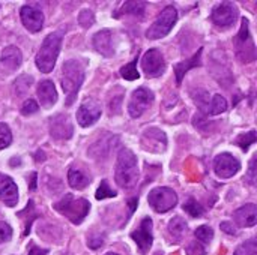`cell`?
Returning a JSON list of instances; mask_svg holds the SVG:
<instances>
[{
  "mask_svg": "<svg viewBox=\"0 0 257 255\" xmlns=\"http://www.w3.org/2000/svg\"><path fill=\"white\" fill-rule=\"evenodd\" d=\"M93 48L104 57H113L114 56V45H113V33L110 30H101L93 35L92 38Z\"/></svg>",
  "mask_w": 257,
  "mask_h": 255,
  "instance_id": "18",
  "label": "cell"
},
{
  "mask_svg": "<svg viewBox=\"0 0 257 255\" xmlns=\"http://www.w3.org/2000/svg\"><path fill=\"white\" fill-rule=\"evenodd\" d=\"M63 255H68V254H63Z\"/></svg>",
  "mask_w": 257,
  "mask_h": 255,
  "instance_id": "46",
  "label": "cell"
},
{
  "mask_svg": "<svg viewBox=\"0 0 257 255\" xmlns=\"http://www.w3.org/2000/svg\"><path fill=\"white\" fill-rule=\"evenodd\" d=\"M142 69L146 77H151V78L161 77L166 71V60L161 51L157 48L148 50L145 56L142 57Z\"/></svg>",
  "mask_w": 257,
  "mask_h": 255,
  "instance_id": "9",
  "label": "cell"
},
{
  "mask_svg": "<svg viewBox=\"0 0 257 255\" xmlns=\"http://www.w3.org/2000/svg\"><path fill=\"white\" fill-rule=\"evenodd\" d=\"M38 110H39V105L36 104V101H33V99H27V101L23 104V107H21V114H24V116H30V114H35Z\"/></svg>",
  "mask_w": 257,
  "mask_h": 255,
  "instance_id": "37",
  "label": "cell"
},
{
  "mask_svg": "<svg viewBox=\"0 0 257 255\" xmlns=\"http://www.w3.org/2000/svg\"><path fill=\"white\" fill-rule=\"evenodd\" d=\"M187 230H188V225H187V222L181 216L172 218L169 225H167V231H169L172 240L176 242V243L184 239V236L187 234Z\"/></svg>",
  "mask_w": 257,
  "mask_h": 255,
  "instance_id": "23",
  "label": "cell"
},
{
  "mask_svg": "<svg viewBox=\"0 0 257 255\" xmlns=\"http://www.w3.org/2000/svg\"><path fill=\"white\" fill-rule=\"evenodd\" d=\"M202 48L191 57V59H188V60H184V62H181V63H178L176 66H175V72H176V83H178V86L182 83V78L185 77V74L190 71V69H193V68H197V66H200V63H202Z\"/></svg>",
  "mask_w": 257,
  "mask_h": 255,
  "instance_id": "22",
  "label": "cell"
},
{
  "mask_svg": "<svg viewBox=\"0 0 257 255\" xmlns=\"http://www.w3.org/2000/svg\"><path fill=\"white\" fill-rule=\"evenodd\" d=\"M68 183L74 189H84L90 183V177L86 176L84 173H81L80 170L71 168L68 171Z\"/></svg>",
  "mask_w": 257,
  "mask_h": 255,
  "instance_id": "25",
  "label": "cell"
},
{
  "mask_svg": "<svg viewBox=\"0 0 257 255\" xmlns=\"http://www.w3.org/2000/svg\"><path fill=\"white\" fill-rule=\"evenodd\" d=\"M105 255H117V254H114V252H107Z\"/></svg>",
  "mask_w": 257,
  "mask_h": 255,
  "instance_id": "44",
  "label": "cell"
},
{
  "mask_svg": "<svg viewBox=\"0 0 257 255\" xmlns=\"http://www.w3.org/2000/svg\"><path fill=\"white\" fill-rule=\"evenodd\" d=\"M0 63H2V66L6 68L9 72L17 71V69L21 66V63H23V54H21L20 48H17V47H14V45L6 47V48L2 51Z\"/></svg>",
  "mask_w": 257,
  "mask_h": 255,
  "instance_id": "21",
  "label": "cell"
},
{
  "mask_svg": "<svg viewBox=\"0 0 257 255\" xmlns=\"http://www.w3.org/2000/svg\"><path fill=\"white\" fill-rule=\"evenodd\" d=\"M241 170V162L230 153H220L214 159V171L221 179H230Z\"/></svg>",
  "mask_w": 257,
  "mask_h": 255,
  "instance_id": "10",
  "label": "cell"
},
{
  "mask_svg": "<svg viewBox=\"0 0 257 255\" xmlns=\"http://www.w3.org/2000/svg\"><path fill=\"white\" fill-rule=\"evenodd\" d=\"M157 255H161V254H157Z\"/></svg>",
  "mask_w": 257,
  "mask_h": 255,
  "instance_id": "45",
  "label": "cell"
},
{
  "mask_svg": "<svg viewBox=\"0 0 257 255\" xmlns=\"http://www.w3.org/2000/svg\"><path fill=\"white\" fill-rule=\"evenodd\" d=\"M145 11H146L145 2H125L119 14H131L136 18H143ZM119 14H116V17H119Z\"/></svg>",
  "mask_w": 257,
  "mask_h": 255,
  "instance_id": "26",
  "label": "cell"
},
{
  "mask_svg": "<svg viewBox=\"0 0 257 255\" xmlns=\"http://www.w3.org/2000/svg\"><path fill=\"white\" fill-rule=\"evenodd\" d=\"M148 203L157 213H166L178 204V194L167 186L154 188L148 195Z\"/></svg>",
  "mask_w": 257,
  "mask_h": 255,
  "instance_id": "6",
  "label": "cell"
},
{
  "mask_svg": "<svg viewBox=\"0 0 257 255\" xmlns=\"http://www.w3.org/2000/svg\"><path fill=\"white\" fill-rule=\"evenodd\" d=\"M187 254L188 255H205L206 254V251H205V248H203L202 245H199V243L193 242V243H190V245H188V248H187Z\"/></svg>",
  "mask_w": 257,
  "mask_h": 255,
  "instance_id": "40",
  "label": "cell"
},
{
  "mask_svg": "<svg viewBox=\"0 0 257 255\" xmlns=\"http://www.w3.org/2000/svg\"><path fill=\"white\" fill-rule=\"evenodd\" d=\"M152 219L149 216L143 218L140 222V227L137 230H134L131 233L133 240L137 243V248L140 251V254H148L152 243H154V236H152Z\"/></svg>",
  "mask_w": 257,
  "mask_h": 255,
  "instance_id": "11",
  "label": "cell"
},
{
  "mask_svg": "<svg viewBox=\"0 0 257 255\" xmlns=\"http://www.w3.org/2000/svg\"><path fill=\"white\" fill-rule=\"evenodd\" d=\"M235 45H236V56L242 63H250L256 59V47L250 36L247 18H242L239 33L235 39Z\"/></svg>",
  "mask_w": 257,
  "mask_h": 255,
  "instance_id": "7",
  "label": "cell"
},
{
  "mask_svg": "<svg viewBox=\"0 0 257 255\" xmlns=\"http://www.w3.org/2000/svg\"><path fill=\"white\" fill-rule=\"evenodd\" d=\"M78 23H80V26L84 27V29H89L90 26H93V23H95V15H93V12H92L90 9H83V11L80 12V15H78Z\"/></svg>",
  "mask_w": 257,
  "mask_h": 255,
  "instance_id": "35",
  "label": "cell"
},
{
  "mask_svg": "<svg viewBox=\"0 0 257 255\" xmlns=\"http://www.w3.org/2000/svg\"><path fill=\"white\" fill-rule=\"evenodd\" d=\"M12 237V228L8 222L0 221V245L5 242H9Z\"/></svg>",
  "mask_w": 257,
  "mask_h": 255,
  "instance_id": "36",
  "label": "cell"
},
{
  "mask_svg": "<svg viewBox=\"0 0 257 255\" xmlns=\"http://www.w3.org/2000/svg\"><path fill=\"white\" fill-rule=\"evenodd\" d=\"M194 236L197 240H200L202 243H209L214 239V230L209 225H202L194 231Z\"/></svg>",
  "mask_w": 257,
  "mask_h": 255,
  "instance_id": "32",
  "label": "cell"
},
{
  "mask_svg": "<svg viewBox=\"0 0 257 255\" xmlns=\"http://www.w3.org/2000/svg\"><path fill=\"white\" fill-rule=\"evenodd\" d=\"M116 195H117V192L108 186V182L107 180H102L101 185H99V188H98V191L95 192V197L99 201L101 200H105V198H114Z\"/></svg>",
  "mask_w": 257,
  "mask_h": 255,
  "instance_id": "31",
  "label": "cell"
},
{
  "mask_svg": "<svg viewBox=\"0 0 257 255\" xmlns=\"http://www.w3.org/2000/svg\"><path fill=\"white\" fill-rule=\"evenodd\" d=\"M29 188H30V191H36V179H38V176H36V173H32L30 176H29Z\"/></svg>",
  "mask_w": 257,
  "mask_h": 255,
  "instance_id": "43",
  "label": "cell"
},
{
  "mask_svg": "<svg viewBox=\"0 0 257 255\" xmlns=\"http://www.w3.org/2000/svg\"><path fill=\"white\" fill-rule=\"evenodd\" d=\"M84 81V68L78 60H68L62 68V89L66 93V105L71 107Z\"/></svg>",
  "mask_w": 257,
  "mask_h": 255,
  "instance_id": "3",
  "label": "cell"
},
{
  "mask_svg": "<svg viewBox=\"0 0 257 255\" xmlns=\"http://www.w3.org/2000/svg\"><path fill=\"white\" fill-rule=\"evenodd\" d=\"M257 140V134L256 131H250V132H245V134H241V135H238L236 137V140H235V144L236 146H239L242 150H248V147L251 146V144H254Z\"/></svg>",
  "mask_w": 257,
  "mask_h": 255,
  "instance_id": "27",
  "label": "cell"
},
{
  "mask_svg": "<svg viewBox=\"0 0 257 255\" xmlns=\"http://www.w3.org/2000/svg\"><path fill=\"white\" fill-rule=\"evenodd\" d=\"M142 144L152 153H163L167 147V137L158 128H149L142 135Z\"/></svg>",
  "mask_w": 257,
  "mask_h": 255,
  "instance_id": "16",
  "label": "cell"
},
{
  "mask_svg": "<svg viewBox=\"0 0 257 255\" xmlns=\"http://www.w3.org/2000/svg\"><path fill=\"white\" fill-rule=\"evenodd\" d=\"M139 162L137 156L130 149H120L117 153L114 180L123 189H133L139 182Z\"/></svg>",
  "mask_w": 257,
  "mask_h": 255,
  "instance_id": "1",
  "label": "cell"
},
{
  "mask_svg": "<svg viewBox=\"0 0 257 255\" xmlns=\"http://www.w3.org/2000/svg\"><path fill=\"white\" fill-rule=\"evenodd\" d=\"M48 254V251L47 249H41V248H38V246H35V245H32V248H30V251H29V255H47Z\"/></svg>",
  "mask_w": 257,
  "mask_h": 255,
  "instance_id": "42",
  "label": "cell"
},
{
  "mask_svg": "<svg viewBox=\"0 0 257 255\" xmlns=\"http://www.w3.org/2000/svg\"><path fill=\"white\" fill-rule=\"evenodd\" d=\"M32 83H33V78L30 75H21L20 78H17V81L14 83V90H15L17 96L24 95L27 92V89L32 86Z\"/></svg>",
  "mask_w": 257,
  "mask_h": 255,
  "instance_id": "30",
  "label": "cell"
},
{
  "mask_svg": "<svg viewBox=\"0 0 257 255\" xmlns=\"http://www.w3.org/2000/svg\"><path fill=\"white\" fill-rule=\"evenodd\" d=\"M227 108H229V105H227L226 98L221 96V95H214L212 99L209 101V104L206 105L205 111L200 113V114H203V116H218V114L227 111Z\"/></svg>",
  "mask_w": 257,
  "mask_h": 255,
  "instance_id": "24",
  "label": "cell"
},
{
  "mask_svg": "<svg viewBox=\"0 0 257 255\" xmlns=\"http://www.w3.org/2000/svg\"><path fill=\"white\" fill-rule=\"evenodd\" d=\"M178 20V11L175 6H166L161 14L158 15V18L155 20V23L148 29L146 32V38L148 39H161L164 36H167L170 33V30L173 29V26L176 24Z\"/></svg>",
  "mask_w": 257,
  "mask_h": 255,
  "instance_id": "5",
  "label": "cell"
},
{
  "mask_svg": "<svg viewBox=\"0 0 257 255\" xmlns=\"http://www.w3.org/2000/svg\"><path fill=\"white\" fill-rule=\"evenodd\" d=\"M53 207L74 225H80L90 210V203L86 198H77L72 194H66L60 201L54 203Z\"/></svg>",
  "mask_w": 257,
  "mask_h": 255,
  "instance_id": "4",
  "label": "cell"
},
{
  "mask_svg": "<svg viewBox=\"0 0 257 255\" xmlns=\"http://www.w3.org/2000/svg\"><path fill=\"white\" fill-rule=\"evenodd\" d=\"M0 200L8 207H14L18 203V188L17 183L6 174L0 173Z\"/></svg>",
  "mask_w": 257,
  "mask_h": 255,
  "instance_id": "17",
  "label": "cell"
},
{
  "mask_svg": "<svg viewBox=\"0 0 257 255\" xmlns=\"http://www.w3.org/2000/svg\"><path fill=\"white\" fill-rule=\"evenodd\" d=\"M87 245H89V248H92V249L101 248V246L104 245V236H102V234H92V236H89Z\"/></svg>",
  "mask_w": 257,
  "mask_h": 255,
  "instance_id": "38",
  "label": "cell"
},
{
  "mask_svg": "<svg viewBox=\"0 0 257 255\" xmlns=\"http://www.w3.org/2000/svg\"><path fill=\"white\" fill-rule=\"evenodd\" d=\"M233 219H235V222H236L238 227H242V228L254 227L257 222V206L256 204L248 203V204L239 207L233 213Z\"/></svg>",
  "mask_w": 257,
  "mask_h": 255,
  "instance_id": "19",
  "label": "cell"
},
{
  "mask_svg": "<svg viewBox=\"0 0 257 255\" xmlns=\"http://www.w3.org/2000/svg\"><path fill=\"white\" fill-rule=\"evenodd\" d=\"M155 95L152 90L146 89V87H139L133 92L131 98H130V104H128V113L133 119H139L154 102Z\"/></svg>",
  "mask_w": 257,
  "mask_h": 255,
  "instance_id": "8",
  "label": "cell"
},
{
  "mask_svg": "<svg viewBox=\"0 0 257 255\" xmlns=\"http://www.w3.org/2000/svg\"><path fill=\"white\" fill-rule=\"evenodd\" d=\"M38 98H39V102L42 107L45 108H50L53 107L56 102H57V92H56V86L51 80H42L39 84H38Z\"/></svg>",
  "mask_w": 257,
  "mask_h": 255,
  "instance_id": "20",
  "label": "cell"
},
{
  "mask_svg": "<svg viewBox=\"0 0 257 255\" xmlns=\"http://www.w3.org/2000/svg\"><path fill=\"white\" fill-rule=\"evenodd\" d=\"M101 117V107L95 99H86L77 110V122L81 128L95 125Z\"/></svg>",
  "mask_w": 257,
  "mask_h": 255,
  "instance_id": "12",
  "label": "cell"
},
{
  "mask_svg": "<svg viewBox=\"0 0 257 255\" xmlns=\"http://www.w3.org/2000/svg\"><path fill=\"white\" fill-rule=\"evenodd\" d=\"M184 210L188 212V215H191L193 218H200L205 213V209L202 207V204L197 203V200H194V198H188L184 203Z\"/></svg>",
  "mask_w": 257,
  "mask_h": 255,
  "instance_id": "29",
  "label": "cell"
},
{
  "mask_svg": "<svg viewBox=\"0 0 257 255\" xmlns=\"http://www.w3.org/2000/svg\"><path fill=\"white\" fill-rule=\"evenodd\" d=\"M12 143V132L6 123H0V150L6 149Z\"/></svg>",
  "mask_w": 257,
  "mask_h": 255,
  "instance_id": "34",
  "label": "cell"
},
{
  "mask_svg": "<svg viewBox=\"0 0 257 255\" xmlns=\"http://www.w3.org/2000/svg\"><path fill=\"white\" fill-rule=\"evenodd\" d=\"M20 18L23 26L32 33L41 32L44 26V14L39 8L33 5H24L20 11Z\"/></svg>",
  "mask_w": 257,
  "mask_h": 255,
  "instance_id": "15",
  "label": "cell"
},
{
  "mask_svg": "<svg viewBox=\"0 0 257 255\" xmlns=\"http://www.w3.org/2000/svg\"><path fill=\"white\" fill-rule=\"evenodd\" d=\"M62 39H63L62 32H53L48 36H45V39L42 41L41 48L38 50V54L35 57L36 68L42 74L51 72L53 68L56 66L60 47H62Z\"/></svg>",
  "mask_w": 257,
  "mask_h": 255,
  "instance_id": "2",
  "label": "cell"
},
{
  "mask_svg": "<svg viewBox=\"0 0 257 255\" xmlns=\"http://www.w3.org/2000/svg\"><path fill=\"white\" fill-rule=\"evenodd\" d=\"M74 134V126L66 114H56L50 119V135L54 140H69Z\"/></svg>",
  "mask_w": 257,
  "mask_h": 255,
  "instance_id": "13",
  "label": "cell"
},
{
  "mask_svg": "<svg viewBox=\"0 0 257 255\" xmlns=\"http://www.w3.org/2000/svg\"><path fill=\"white\" fill-rule=\"evenodd\" d=\"M256 156L251 159V162H250V170H248V173H247V182L251 185V186H254L256 185V176H257V171H256Z\"/></svg>",
  "mask_w": 257,
  "mask_h": 255,
  "instance_id": "39",
  "label": "cell"
},
{
  "mask_svg": "<svg viewBox=\"0 0 257 255\" xmlns=\"http://www.w3.org/2000/svg\"><path fill=\"white\" fill-rule=\"evenodd\" d=\"M221 231H224V233H227V234H230V236H235L236 234V228L233 227V224H230V222H221Z\"/></svg>",
  "mask_w": 257,
  "mask_h": 255,
  "instance_id": "41",
  "label": "cell"
},
{
  "mask_svg": "<svg viewBox=\"0 0 257 255\" xmlns=\"http://www.w3.org/2000/svg\"><path fill=\"white\" fill-rule=\"evenodd\" d=\"M233 255H257V242L256 239H250L238 246Z\"/></svg>",
  "mask_w": 257,
  "mask_h": 255,
  "instance_id": "33",
  "label": "cell"
},
{
  "mask_svg": "<svg viewBox=\"0 0 257 255\" xmlns=\"http://www.w3.org/2000/svg\"><path fill=\"white\" fill-rule=\"evenodd\" d=\"M120 75H122L125 80H128V81L139 80V78H140V74H139V71H137V59L133 60V62H130L128 65L122 66V68H120Z\"/></svg>",
  "mask_w": 257,
  "mask_h": 255,
  "instance_id": "28",
  "label": "cell"
},
{
  "mask_svg": "<svg viewBox=\"0 0 257 255\" xmlns=\"http://www.w3.org/2000/svg\"><path fill=\"white\" fill-rule=\"evenodd\" d=\"M236 17H238V9L230 2H223L220 5H217L212 9V14H211L212 23L220 26V27L232 26L236 21Z\"/></svg>",
  "mask_w": 257,
  "mask_h": 255,
  "instance_id": "14",
  "label": "cell"
}]
</instances>
